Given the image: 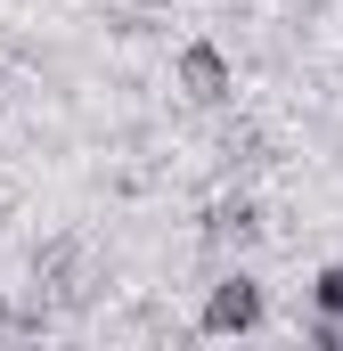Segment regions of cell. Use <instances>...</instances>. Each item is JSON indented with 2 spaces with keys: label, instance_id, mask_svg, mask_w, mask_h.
Returning a JSON list of instances; mask_svg holds the SVG:
<instances>
[{
  "label": "cell",
  "instance_id": "3957f363",
  "mask_svg": "<svg viewBox=\"0 0 343 351\" xmlns=\"http://www.w3.org/2000/svg\"><path fill=\"white\" fill-rule=\"evenodd\" d=\"M254 237H261V204L254 196H221L213 221H204V245H213V254H246Z\"/></svg>",
  "mask_w": 343,
  "mask_h": 351
},
{
  "label": "cell",
  "instance_id": "277c9868",
  "mask_svg": "<svg viewBox=\"0 0 343 351\" xmlns=\"http://www.w3.org/2000/svg\"><path fill=\"white\" fill-rule=\"evenodd\" d=\"M311 319H343V254L311 269Z\"/></svg>",
  "mask_w": 343,
  "mask_h": 351
},
{
  "label": "cell",
  "instance_id": "6da1fadb",
  "mask_svg": "<svg viewBox=\"0 0 343 351\" xmlns=\"http://www.w3.org/2000/svg\"><path fill=\"white\" fill-rule=\"evenodd\" d=\"M196 327H204V335H261V327H270V286H261L246 262L213 269V286H204V302H196Z\"/></svg>",
  "mask_w": 343,
  "mask_h": 351
},
{
  "label": "cell",
  "instance_id": "7a4b0ae2",
  "mask_svg": "<svg viewBox=\"0 0 343 351\" xmlns=\"http://www.w3.org/2000/svg\"><path fill=\"white\" fill-rule=\"evenodd\" d=\"M172 90H180L188 106L221 114V106L237 98V58H229L221 41H204V33H196V41H180V49H172Z\"/></svg>",
  "mask_w": 343,
  "mask_h": 351
}]
</instances>
